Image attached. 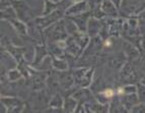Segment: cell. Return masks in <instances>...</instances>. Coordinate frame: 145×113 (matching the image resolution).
Returning <instances> with one entry per match:
<instances>
[{
    "label": "cell",
    "mask_w": 145,
    "mask_h": 113,
    "mask_svg": "<svg viewBox=\"0 0 145 113\" xmlns=\"http://www.w3.org/2000/svg\"><path fill=\"white\" fill-rule=\"evenodd\" d=\"M11 22L14 24L13 26H15V29H16V31L18 32V33L25 35V33H27V30H25V26H24L22 22H14V20H11Z\"/></svg>",
    "instance_id": "cell-4"
},
{
    "label": "cell",
    "mask_w": 145,
    "mask_h": 113,
    "mask_svg": "<svg viewBox=\"0 0 145 113\" xmlns=\"http://www.w3.org/2000/svg\"><path fill=\"white\" fill-rule=\"evenodd\" d=\"M103 11L106 12L108 15H112V17H117L118 12L115 7V4L112 2L111 0H106L103 3Z\"/></svg>",
    "instance_id": "cell-1"
},
{
    "label": "cell",
    "mask_w": 145,
    "mask_h": 113,
    "mask_svg": "<svg viewBox=\"0 0 145 113\" xmlns=\"http://www.w3.org/2000/svg\"><path fill=\"white\" fill-rule=\"evenodd\" d=\"M9 75L11 77V79H16L20 77V73H18L17 71H14V70H11V71L9 72Z\"/></svg>",
    "instance_id": "cell-7"
},
{
    "label": "cell",
    "mask_w": 145,
    "mask_h": 113,
    "mask_svg": "<svg viewBox=\"0 0 145 113\" xmlns=\"http://www.w3.org/2000/svg\"><path fill=\"white\" fill-rule=\"evenodd\" d=\"M141 84H142V85H143V86H145V77H143V79H141Z\"/></svg>",
    "instance_id": "cell-9"
},
{
    "label": "cell",
    "mask_w": 145,
    "mask_h": 113,
    "mask_svg": "<svg viewBox=\"0 0 145 113\" xmlns=\"http://www.w3.org/2000/svg\"><path fill=\"white\" fill-rule=\"evenodd\" d=\"M111 1H112L113 3H114L116 7H120V5H121V1H122V0H111Z\"/></svg>",
    "instance_id": "cell-8"
},
{
    "label": "cell",
    "mask_w": 145,
    "mask_h": 113,
    "mask_svg": "<svg viewBox=\"0 0 145 113\" xmlns=\"http://www.w3.org/2000/svg\"><path fill=\"white\" fill-rule=\"evenodd\" d=\"M119 58H120V54L114 56V57H111V59H110V65H111V67H114V68L121 67L120 65L123 64V62L125 61V59H124L125 57H122L121 59H119Z\"/></svg>",
    "instance_id": "cell-2"
},
{
    "label": "cell",
    "mask_w": 145,
    "mask_h": 113,
    "mask_svg": "<svg viewBox=\"0 0 145 113\" xmlns=\"http://www.w3.org/2000/svg\"><path fill=\"white\" fill-rule=\"evenodd\" d=\"M137 93H138V99H139L142 103H145V86L143 87V86L139 85V86H138Z\"/></svg>",
    "instance_id": "cell-3"
},
{
    "label": "cell",
    "mask_w": 145,
    "mask_h": 113,
    "mask_svg": "<svg viewBox=\"0 0 145 113\" xmlns=\"http://www.w3.org/2000/svg\"><path fill=\"white\" fill-rule=\"evenodd\" d=\"M133 112H145V104H141L139 106H134L132 109Z\"/></svg>",
    "instance_id": "cell-6"
},
{
    "label": "cell",
    "mask_w": 145,
    "mask_h": 113,
    "mask_svg": "<svg viewBox=\"0 0 145 113\" xmlns=\"http://www.w3.org/2000/svg\"><path fill=\"white\" fill-rule=\"evenodd\" d=\"M75 105V102L73 100H70V99H68L66 100V104H65V108L66 111H70L73 109V107H70V106H74Z\"/></svg>",
    "instance_id": "cell-5"
}]
</instances>
